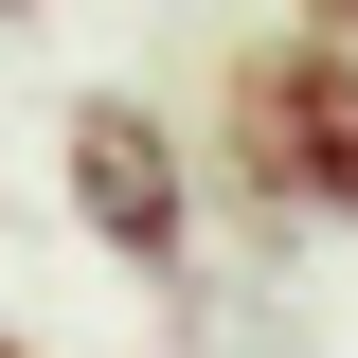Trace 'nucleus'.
Segmentation results:
<instances>
[{
    "mask_svg": "<svg viewBox=\"0 0 358 358\" xmlns=\"http://www.w3.org/2000/svg\"><path fill=\"white\" fill-rule=\"evenodd\" d=\"M215 143H233L251 197L358 233V36H322V18H305V36H251L233 90H215Z\"/></svg>",
    "mask_w": 358,
    "mask_h": 358,
    "instance_id": "nucleus-1",
    "label": "nucleus"
},
{
    "mask_svg": "<svg viewBox=\"0 0 358 358\" xmlns=\"http://www.w3.org/2000/svg\"><path fill=\"white\" fill-rule=\"evenodd\" d=\"M54 162H72V215L108 233V251H126L143 287H179V268H197V179H179V126H162V108H126V90H90Z\"/></svg>",
    "mask_w": 358,
    "mask_h": 358,
    "instance_id": "nucleus-2",
    "label": "nucleus"
},
{
    "mask_svg": "<svg viewBox=\"0 0 358 358\" xmlns=\"http://www.w3.org/2000/svg\"><path fill=\"white\" fill-rule=\"evenodd\" d=\"M287 18H322V36H358V0H287Z\"/></svg>",
    "mask_w": 358,
    "mask_h": 358,
    "instance_id": "nucleus-3",
    "label": "nucleus"
},
{
    "mask_svg": "<svg viewBox=\"0 0 358 358\" xmlns=\"http://www.w3.org/2000/svg\"><path fill=\"white\" fill-rule=\"evenodd\" d=\"M0 358H18V341H0Z\"/></svg>",
    "mask_w": 358,
    "mask_h": 358,
    "instance_id": "nucleus-4",
    "label": "nucleus"
}]
</instances>
